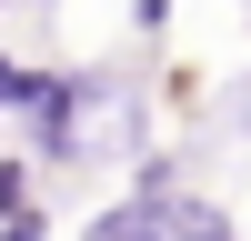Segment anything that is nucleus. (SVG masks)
Here are the masks:
<instances>
[{
  "mask_svg": "<svg viewBox=\"0 0 251 241\" xmlns=\"http://www.w3.org/2000/svg\"><path fill=\"white\" fill-rule=\"evenodd\" d=\"M10 141L40 161V171H91V161H131L151 131V71L131 60H50L40 71V100L10 120Z\"/></svg>",
  "mask_w": 251,
  "mask_h": 241,
  "instance_id": "1",
  "label": "nucleus"
},
{
  "mask_svg": "<svg viewBox=\"0 0 251 241\" xmlns=\"http://www.w3.org/2000/svg\"><path fill=\"white\" fill-rule=\"evenodd\" d=\"M71 241H241V221L221 211L211 191H161V201H131V191H111L91 221H80Z\"/></svg>",
  "mask_w": 251,
  "mask_h": 241,
  "instance_id": "2",
  "label": "nucleus"
},
{
  "mask_svg": "<svg viewBox=\"0 0 251 241\" xmlns=\"http://www.w3.org/2000/svg\"><path fill=\"white\" fill-rule=\"evenodd\" d=\"M131 201H161V191H191V151L181 141H141L131 151V181H121Z\"/></svg>",
  "mask_w": 251,
  "mask_h": 241,
  "instance_id": "3",
  "label": "nucleus"
},
{
  "mask_svg": "<svg viewBox=\"0 0 251 241\" xmlns=\"http://www.w3.org/2000/svg\"><path fill=\"white\" fill-rule=\"evenodd\" d=\"M40 71H50V60H20V50H0V120H20L40 100Z\"/></svg>",
  "mask_w": 251,
  "mask_h": 241,
  "instance_id": "4",
  "label": "nucleus"
},
{
  "mask_svg": "<svg viewBox=\"0 0 251 241\" xmlns=\"http://www.w3.org/2000/svg\"><path fill=\"white\" fill-rule=\"evenodd\" d=\"M40 191V161L20 151V141H0V211H10V201H30Z\"/></svg>",
  "mask_w": 251,
  "mask_h": 241,
  "instance_id": "5",
  "label": "nucleus"
},
{
  "mask_svg": "<svg viewBox=\"0 0 251 241\" xmlns=\"http://www.w3.org/2000/svg\"><path fill=\"white\" fill-rule=\"evenodd\" d=\"M0 241H50V211H40V191H30V201H10V211H0Z\"/></svg>",
  "mask_w": 251,
  "mask_h": 241,
  "instance_id": "6",
  "label": "nucleus"
},
{
  "mask_svg": "<svg viewBox=\"0 0 251 241\" xmlns=\"http://www.w3.org/2000/svg\"><path fill=\"white\" fill-rule=\"evenodd\" d=\"M171 20H181V0H131V30H141V40H161Z\"/></svg>",
  "mask_w": 251,
  "mask_h": 241,
  "instance_id": "7",
  "label": "nucleus"
},
{
  "mask_svg": "<svg viewBox=\"0 0 251 241\" xmlns=\"http://www.w3.org/2000/svg\"><path fill=\"white\" fill-rule=\"evenodd\" d=\"M10 10H30V0H0V20H10Z\"/></svg>",
  "mask_w": 251,
  "mask_h": 241,
  "instance_id": "8",
  "label": "nucleus"
},
{
  "mask_svg": "<svg viewBox=\"0 0 251 241\" xmlns=\"http://www.w3.org/2000/svg\"><path fill=\"white\" fill-rule=\"evenodd\" d=\"M30 10H60V0H30Z\"/></svg>",
  "mask_w": 251,
  "mask_h": 241,
  "instance_id": "9",
  "label": "nucleus"
},
{
  "mask_svg": "<svg viewBox=\"0 0 251 241\" xmlns=\"http://www.w3.org/2000/svg\"><path fill=\"white\" fill-rule=\"evenodd\" d=\"M221 10H251V0H221Z\"/></svg>",
  "mask_w": 251,
  "mask_h": 241,
  "instance_id": "10",
  "label": "nucleus"
},
{
  "mask_svg": "<svg viewBox=\"0 0 251 241\" xmlns=\"http://www.w3.org/2000/svg\"><path fill=\"white\" fill-rule=\"evenodd\" d=\"M241 120H251V91H241Z\"/></svg>",
  "mask_w": 251,
  "mask_h": 241,
  "instance_id": "11",
  "label": "nucleus"
},
{
  "mask_svg": "<svg viewBox=\"0 0 251 241\" xmlns=\"http://www.w3.org/2000/svg\"><path fill=\"white\" fill-rule=\"evenodd\" d=\"M0 141H10V120H0Z\"/></svg>",
  "mask_w": 251,
  "mask_h": 241,
  "instance_id": "12",
  "label": "nucleus"
}]
</instances>
